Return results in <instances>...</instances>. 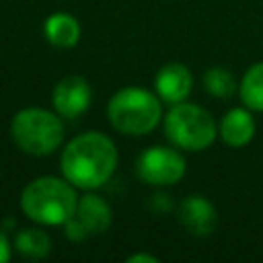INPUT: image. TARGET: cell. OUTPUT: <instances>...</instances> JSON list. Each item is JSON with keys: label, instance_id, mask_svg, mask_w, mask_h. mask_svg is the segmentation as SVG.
<instances>
[{"label": "cell", "instance_id": "6da1fadb", "mask_svg": "<svg viewBox=\"0 0 263 263\" xmlns=\"http://www.w3.org/2000/svg\"><path fill=\"white\" fill-rule=\"evenodd\" d=\"M117 166V148L111 138L101 132L76 136L62 152L64 177L80 189H97L105 185Z\"/></svg>", "mask_w": 263, "mask_h": 263}, {"label": "cell", "instance_id": "7a4b0ae2", "mask_svg": "<svg viewBox=\"0 0 263 263\" xmlns=\"http://www.w3.org/2000/svg\"><path fill=\"white\" fill-rule=\"evenodd\" d=\"M78 205L74 185L58 177H39L31 181L21 193V210L35 222L55 226L66 224Z\"/></svg>", "mask_w": 263, "mask_h": 263}, {"label": "cell", "instance_id": "3957f363", "mask_svg": "<svg viewBox=\"0 0 263 263\" xmlns=\"http://www.w3.org/2000/svg\"><path fill=\"white\" fill-rule=\"evenodd\" d=\"M107 115L115 129L129 136H142L156 127L160 119V103L150 90L127 86L111 97Z\"/></svg>", "mask_w": 263, "mask_h": 263}, {"label": "cell", "instance_id": "277c9868", "mask_svg": "<svg viewBox=\"0 0 263 263\" xmlns=\"http://www.w3.org/2000/svg\"><path fill=\"white\" fill-rule=\"evenodd\" d=\"M10 134L14 144L33 156H45L51 154L64 138V125L58 115L51 111L29 107L21 109L10 123Z\"/></svg>", "mask_w": 263, "mask_h": 263}, {"label": "cell", "instance_id": "5b68a950", "mask_svg": "<svg viewBox=\"0 0 263 263\" xmlns=\"http://www.w3.org/2000/svg\"><path fill=\"white\" fill-rule=\"evenodd\" d=\"M166 138L185 150H203L216 138V123L212 115L191 103H175L164 119Z\"/></svg>", "mask_w": 263, "mask_h": 263}, {"label": "cell", "instance_id": "8992f818", "mask_svg": "<svg viewBox=\"0 0 263 263\" xmlns=\"http://www.w3.org/2000/svg\"><path fill=\"white\" fill-rule=\"evenodd\" d=\"M136 173L150 185H173L185 175V158L166 146H152L138 156Z\"/></svg>", "mask_w": 263, "mask_h": 263}, {"label": "cell", "instance_id": "52a82bcc", "mask_svg": "<svg viewBox=\"0 0 263 263\" xmlns=\"http://www.w3.org/2000/svg\"><path fill=\"white\" fill-rule=\"evenodd\" d=\"M90 86L86 82V78L82 76H66L62 78L55 86H53V92H51V103H53V109L62 115V117H78L82 115L88 105H90Z\"/></svg>", "mask_w": 263, "mask_h": 263}, {"label": "cell", "instance_id": "ba28073f", "mask_svg": "<svg viewBox=\"0 0 263 263\" xmlns=\"http://www.w3.org/2000/svg\"><path fill=\"white\" fill-rule=\"evenodd\" d=\"M179 220L187 232L195 236H208L218 224V214L212 201L203 195H187L179 205Z\"/></svg>", "mask_w": 263, "mask_h": 263}, {"label": "cell", "instance_id": "9c48e42d", "mask_svg": "<svg viewBox=\"0 0 263 263\" xmlns=\"http://www.w3.org/2000/svg\"><path fill=\"white\" fill-rule=\"evenodd\" d=\"M154 86H156V92L162 101L181 103L191 92L193 78H191V72L187 66H183L179 62H171V64H164L156 72Z\"/></svg>", "mask_w": 263, "mask_h": 263}, {"label": "cell", "instance_id": "30bf717a", "mask_svg": "<svg viewBox=\"0 0 263 263\" xmlns=\"http://www.w3.org/2000/svg\"><path fill=\"white\" fill-rule=\"evenodd\" d=\"M220 136L232 148L247 146L255 136V119H253V115L249 111H245V109H238V107L230 109L220 121Z\"/></svg>", "mask_w": 263, "mask_h": 263}, {"label": "cell", "instance_id": "8fae6325", "mask_svg": "<svg viewBox=\"0 0 263 263\" xmlns=\"http://www.w3.org/2000/svg\"><path fill=\"white\" fill-rule=\"evenodd\" d=\"M74 216L82 222V226L86 228L88 234H101L111 224V208H109V203L101 195H92V193L82 195L78 199Z\"/></svg>", "mask_w": 263, "mask_h": 263}, {"label": "cell", "instance_id": "7c38bea8", "mask_svg": "<svg viewBox=\"0 0 263 263\" xmlns=\"http://www.w3.org/2000/svg\"><path fill=\"white\" fill-rule=\"evenodd\" d=\"M43 31H45L47 41L55 47H62V49L74 47L78 43V37H80V25L68 12L49 14L45 25H43Z\"/></svg>", "mask_w": 263, "mask_h": 263}, {"label": "cell", "instance_id": "4fadbf2b", "mask_svg": "<svg viewBox=\"0 0 263 263\" xmlns=\"http://www.w3.org/2000/svg\"><path fill=\"white\" fill-rule=\"evenodd\" d=\"M16 251L27 259H43L49 255L51 240L41 228H25L14 238Z\"/></svg>", "mask_w": 263, "mask_h": 263}, {"label": "cell", "instance_id": "5bb4252c", "mask_svg": "<svg viewBox=\"0 0 263 263\" xmlns=\"http://www.w3.org/2000/svg\"><path fill=\"white\" fill-rule=\"evenodd\" d=\"M240 99L253 111H263V62L253 64L240 82Z\"/></svg>", "mask_w": 263, "mask_h": 263}, {"label": "cell", "instance_id": "9a60e30c", "mask_svg": "<svg viewBox=\"0 0 263 263\" xmlns=\"http://www.w3.org/2000/svg\"><path fill=\"white\" fill-rule=\"evenodd\" d=\"M203 88L218 99H230L236 92V78L228 68L214 66L203 74Z\"/></svg>", "mask_w": 263, "mask_h": 263}, {"label": "cell", "instance_id": "2e32d148", "mask_svg": "<svg viewBox=\"0 0 263 263\" xmlns=\"http://www.w3.org/2000/svg\"><path fill=\"white\" fill-rule=\"evenodd\" d=\"M66 236H68L70 240H74V242H80V240H84V238L88 236V232H86V228L82 226V222H80L76 216H72V218L66 222Z\"/></svg>", "mask_w": 263, "mask_h": 263}, {"label": "cell", "instance_id": "e0dca14e", "mask_svg": "<svg viewBox=\"0 0 263 263\" xmlns=\"http://www.w3.org/2000/svg\"><path fill=\"white\" fill-rule=\"evenodd\" d=\"M8 259H10V245H8V238H6L4 230L0 228V263H4Z\"/></svg>", "mask_w": 263, "mask_h": 263}, {"label": "cell", "instance_id": "ac0fdd59", "mask_svg": "<svg viewBox=\"0 0 263 263\" xmlns=\"http://www.w3.org/2000/svg\"><path fill=\"white\" fill-rule=\"evenodd\" d=\"M127 261H129V263H136V261H148V263H158V259H156V257H152V255H144V253L132 255V257H127Z\"/></svg>", "mask_w": 263, "mask_h": 263}]
</instances>
